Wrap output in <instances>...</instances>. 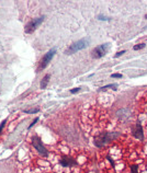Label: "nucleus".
I'll list each match as a JSON object with an SVG mask.
<instances>
[{
  "label": "nucleus",
  "instance_id": "obj_3",
  "mask_svg": "<svg viewBox=\"0 0 147 173\" xmlns=\"http://www.w3.org/2000/svg\"><path fill=\"white\" fill-rule=\"evenodd\" d=\"M55 53H56V49H55V48H52V49L49 50V52H47L46 54L43 56L42 59H41V62H40V64H39V67H37V68H39V71L44 70L45 68L47 67V65L49 64L50 59H52V58L54 57Z\"/></svg>",
  "mask_w": 147,
  "mask_h": 173
},
{
  "label": "nucleus",
  "instance_id": "obj_14",
  "mask_svg": "<svg viewBox=\"0 0 147 173\" xmlns=\"http://www.w3.org/2000/svg\"><path fill=\"white\" fill-rule=\"evenodd\" d=\"M111 77L112 78H122V75H121V73H113V75H111Z\"/></svg>",
  "mask_w": 147,
  "mask_h": 173
},
{
  "label": "nucleus",
  "instance_id": "obj_18",
  "mask_svg": "<svg viewBox=\"0 0 147 173\" xmlns=\"http://www.w3.org/2000/svg\"><path fill=\"white\" fill-rule=\"evenodd\" d=\"M145 19H146V20H147V14H146V16H145Z\"/></svg>",
  "mask_w": 147,
  "mask_h": 173
},
{
  "label": "nucleus",
  "instance_id": "obj_6",
  "mask_svg": "<svg viewBox=\"0 0 147 173\" xmlns=\"http://www.w3.org/2000/svg\"><path fill=\"white\" fill-rule=\"evenodd\" d=\"M133 136L137 139H144V130H143V126L141 125V123L137 122V124L135 125L133 129Z\"/></svg>",
  "mask_w": 147,
  "mask_h": 173
},
{
  "label": "nucleus",
  "instance_id": "obj_8",
  "mask_svg": "<svg viewBox=\"0 0 147 173\" xmlns=\"http://www.w3.org/2000/svg\"><path fill=\"white\" fill-rule=\"evenodd\" d=\"M116 85H108V86H102V88H100V90L101 91H103V90H105V89H113V90H116Z\"/></svg>",
  "mask_w": 147,
  "mask_h": 173
},
{
  "label": "nucleus",
  "instance_id": "obj_10",
  "mask_svg": "<svg viewBox=\"0 0 147 173\" xmlns=\"http://www.w3.org/2000/svg\"><path fill=\"white\" fill-rule=\"evenodd\" d=\"M144 47H145V44H144V43H141V44L135 45V46L133 47V49L134 50H139V49H142V48H144Z\"/></svg>",
  "mask_w": 147,
  "mask_h": 173
},
{
  "label": "nucleus",
  "instance_id": "obj_17",
  "mask_svg": "<svg viewBox=\"0 0 147 173\" xmlns=\"http://www.w3.org/2000/svg\"><path fill=\"white\" fill-rule=\"evenodd\" d=\"M37 121H39V118H35V119H33V122H32V124H31V125H30V126H29V128H31V127H32L33 125H34V124H35V123H36V122H37Z\"/></svg>",
  "mask_w": 147,
  "mask_h": 173
},
{
  "label": "nucleus",
  "instance_id": "obj_11",
  "mask_svg": "<svg viewBox=\"0 0 147 173\" xmlns=\"http://www.w3.org/2000/svg\"><path fill=\"white\" fill-rule=\"evenodd\" d=\"M126 50H121V52H119V53H116V54L114 55V57H120V56H122L124 53H125Z\"/></svg>",
  "mask_w": 147,
  "mask_h": 173
},
{
  "label": "nucleus",
  "instance_id": "obj_12",
  "mask_svg": "<svg viewBox=\"0 0 147 173\" xmlns=\"http://www.w3.org/2000/svg\"><path fill=\"white\" fill-rule=\"evenodd\" d=\"M80 91V88H75V89H72V90H70V93H77V92H79Z\"/></svg>",
  "mask_w": 147,
  "mask_h": 173
},
{
  "label": "nucleus",
  "instance_id": "obj_9",
  "mask_svg": "<svg viewBox=\"0 0 147 173\" xmlns=\"http://www.w3.org/2000/svg\"><path fill=\"white\" fill-rule=\"evenodd\" d=\"M132 173H138V164H131Z\"/></svg>",
  "mask_w": 147,
  "mask_h": 173
},
{
  "label": "nucleus",
  "instance_id": "obj_2",
  "mask_svg": "<svg viewBox=\"0 0 147 173\" xmlns=\"http://www.w3.org/2000/svg\"><path fill=\"white\" fill-rule=\"evenodd\" d=\"M31 142H32V146L34 147V149L36 150L37 152H39V154L44 156V157H46L47 154H49V151H47V149L45 148L44 146H43L42 140H41V138H40V137L33 136L32 139H31Z\"/></svg>",
  "mask_w": 147,
  "mask_h": 173
},
{
  "label": "nucleus",
  "instance_id": "obj_13",
  "mask_svg": "<svg viewBox=\"0 0 147 173\" xmlns=\"http://www.w3.org/2000/svg\"><path fill=\"white\" fill-rule=\"evenodd\" d=\"M98 19H99V20H102V21H108V20H110L108 17H103V16L98 17Z\"/></svg>",
  "mask_w": 147,
  "mask_h": 173
},
{
  "label": "nucleus",
  "instance_id": "obj_7",
  "mask_svg": "<svg viewBox=\"0 0 147 173\" xmlns=\"http://www.w3.org/2000/svg\"><path fill=\"white\" fill-rule=\"evenodd\" d=\"M49 78H50V76L49 75H46V76H44V78L41 80V88L42 89L46 88L47 83H49Z\"/></svg>",
  "mask_w": 147,
  "mask_h": 173
},
{
  "label": "nucleus",
  "instance_id": "obj_5",
  "mask_svg": "<svg viewBox=\"0 0 147 173\" xmlns=\"http://www.w3.org/2000/svg\"><path fill=\"white\" fill-rule=\"evenodd\" d=\"M109 47H110V45H109L108 43H106V44L100 45V46H97L96 48H93V50L91 52V56H92L93 58H101V57H103V56L108 53Z\"/></svg>",
  "mask_w": 147,
  "mask_h": 173
},
{
  "label": "nucleus",
  "instance_id": "obj_16",
  "mask_svg": "<svg viewBox=\"0 0 147 173\" xmlns=\"http://www.w3.org/2000/svg\"><path fill=\"white\" fill-rule=\"evenodd\" d=\"M26 113H36L39 112V108H34V110H29V111H25Z\"/></svg>",
  "mask_w": 147,
  "mask_h": 173
},
{
  "label": "nucleus",
  "instance_id": "obj_15",
  "mask_svg": "<svg viewBox=\"0 0 147 173\" xmlns=\"http://www.w3.org/2000/svg\"><path fill=\"white\" fill-rule=\"evenodd\" d=\"M4 125H6V121H3L1 124H0V134H1V131H2V129H3Z\"/></svg>",
  "mask_w": 147,
  "mask_h": 173
},
{
  "label": "nucleus",
  "instance_id": "obj_4",
  "mask_svg": "<svg viewBox=\"0 0 147 173\" xmlns=\"http://www.w3.org/2000/svg\"><path fill=\"white\" fill-rule=\"evenodd\" d=\"M44 19H45V17L42 16V17H40V18H36V19L32 20V21H30L29 23L25 25V27H24L25 33H27V34H30V33H33V32L35 31V30H36V27L39 26V25L41 24L43 21H44Z\"/></svg>",
  "mask_w": 147,
  "mask_h": 173
},
{
  "label": "nucleus",
  "instance_id": "obj_1",
  "mask_svg": "<svg viewBox=\"0 0 147 173\" xmlns=\"http://www.w3.org/2000/svg\"><path fill=\"white\" fill-rule=\"evenodd\" d=\"M89 45V42H88L87 39H83V40H79L77 41V42H75L74 44H72L69 47H68V49L66 50V54L67 55H70V54H74V53L78 52V50L80 49H83V48H86Z\"/></svg>",
  "mask_w": 147,
  "mask_h": 173
}]
</instances>
